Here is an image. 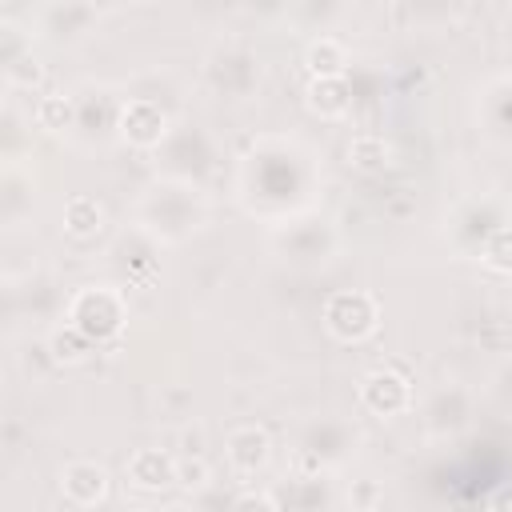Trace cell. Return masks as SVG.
I'll return each instance as SVG.
<instances>
[{"mask_svg":"<svg viewBox=\"0 0 512 512\" xmlns=\"http://www.w3.org/2000/svg\"><path fill=\"white\" fill-rule=\"evenodd\" d=\"M68 324L80 328L88 340H112L120 328H124V300L116 288L108 284H92V288H80L68 304Z\"/></svg>","mask_w":512,"mask_h":512,"instance_id":"cell-1","label":"cell"},{"mask_svg":"<svg viewBox=\"0 0 512 512\" xmlns=\"http://www.w3.org/2000/svg\"><path fill=\"white\" fill-rule=\"evenodd\" d=\"M352 512H356V508H352Z\"/></svg>","mask_w":512,"mask_h":512,"instance_id":"cell-20","label":"cell"},{"mask_svg":"<svg viewBox=\"0 0 512 512\" xmlns=\"http://www.w3.org/2000/svg\"><path fill=\"white\" fill-rule=\"evenodd\" d=\"M348 100H352V92H348L344 76H336V80H312L308 84V108L320 112V116H344L348 112Z\"/></svg>","mask_w":512,"mask_h":512,"instance_id":"cell-9","label":"cell"},{"mask_svg":"<svg viewBox=\"0 0 512 512\" xmlns=\"http://www.w3.org/2000/svg\"><path fill=\"white\" fill-rule=\"evenodd\" d=\"M480 260L496 272H512V224H500L496 232H488V240L480 244Z\"/></svg>","mask_w":512,"mask_h":512,"instance_id":"cell-12","label":"cell"},{"mask_svg":"<svg viewBox=\"0 0 512 512\" xmlns=\"http://www.w3.org/2000/svg\"><path fill=\"white\" fill-rule=\"evenodd\" d=\"M388 156H392V148L384 144V136H356V140L348 144V164L360 168V172H376V168H384Z\"/></svg>","mask_w":512,"mask_h":512,"instance_id":"cell-11","label":"cell"},{"mask_svg":"<svg viewBox=\"0 0 512 512\" xmlns=\"http://www.w3.org/2000/svg\"><path fill=\"white\" fill-rule=\"evenodd\" d=\"M224 452H228V464H232L240 476H252V472H260V468L268 464L272 444H268V432H264V428L244 424V428H232V432H228Z\"/></svg>","mask_w":512,"mask_h":512,"instance_id":"cell-6","label":"cell"},{"mask_svg":"<svg viewBox=\"0 0 512 512\" xmlns=\"http://www.w3.org/2000/svg\"><path fill=\"white\" fill-rule=\"evenodd\" d=\"M380 324V308H376V296L372 292H332L328 304H324V328L336 336V340H364L372 336Z\"/></svg>","mask_w":512,"mask_h":512,"instance_id":"cell-2","label":"cell"},{"mask_svg":"<svg viewBox=\"0 0 512 512\" xmlns=\"http://www.w3.org/2000/svg\"><path fill=\"white\" fill-rule=\"evenodd\" d=\"M120 132L136 148H156L168 132V116L152 100H128L124 112H120Z\"/></svg>","mask_w":512,"mask_h":512,"instance_id":"cell-5","label":"cell"},{"mask_svg":"<svg viewBox=\"0 0 512 512\" xmlns=\"http://www.w3.org/2000/svg\"><path fill=\"white\" fill-rule=\"evenodd\" d=\"M36 124L48 128V132H60L72 124V100L64 92H52V96H40L36 104Z\"/></svg>","mask_w":512,"mask_h":512,"instance_id":"cell-13","label":"cell"},{"mask_svg":"<svg viewBox=\"0 0 512 512\" xmlns=\"http://www.w3.org/2000/svg\"><path fill=\"white\" fill-rule=\"evenodd\" d=\"M60 492L76 508H96L108 496V472L100 464H92V460H72L60 472Z\"/></svg>","mask_w":512,"mask_h":512,"instance_id":"cell-4","label":"cell"},{"mask_svg":"<svg viewBox=\"0 0 512 512\" xmlns=\"http://www.w3.org/2000/svg\"><path fill=\"white\" fill-rule=\"evenodd\" d=\"M492 512H512V484L492 496Z\"/></svg>","mask_w":512,"mask_h":512,"instance_id":"cell-18","label":"cell"},{"mask_svg":"<svg viewBox=\"0 0 512 512\" xmlns=\"http://www.w3.org/2000/svg\"><path fill=\"white\" fill-rule=\"evenodd\" d=\"M100 224H104V212H100V204L92 196H72L64 204V228L72 236H96Z\"/></svg>","mask_w":512,"mask_h":512,"instance_id":"cell-10","label":"cell"},{"mask_svg":"<svg viewBox=\"0 0 512 512\" xmlns=\"http://www.w3.org/2000/svg\"><path fill=\"white\" fill-rule=\"evenodd\" d=\"M88 344H92V340H88L80 328H72V324L56 328V332L48 336V352H52L56 360H68V364H72V360H80V356L88 352Z\"/></svg>","mask_w":512,"mask_h":512,"instance_id":"cell-14","label":"cell"},{"mask_svg":"<svg viewBox=\"0 0 512 512\" xmlns=\"http://www.w3.org/2000/svg\"><path fill=\"white\" fill-rule=\"evenodd\" d=\"M208 480H212V468H208V460H204L200 452L176 456V484H180V488L200 492V488H208Z\"/></svg>","mask_w":512,"mask_h":512,"instance_id":"cell-15","label":"cell"},{"mask_svg":"<svg viewBox=\"0 0 512 512\" xmlns=\"http://www.w3.org/2000/svg\"><path fill=\"white\" fill-rule=\"evenodd\" d=\"M168 512H184V508H168Z\"/></svg>","mask_w":512,"mask_h":512,"instance_id":"cell-19","label":"cell"},{"mask_svg":"<svg viewBox=\"0 0 512 512\" xmlns=\"http://www.w3.org/2000/svg\"><path fill=\"white\" fill-rule=\"evenodd\" d=\"M128 484H136L144 492H156L164 484H176V456H168L160 448L132 452V460H128Z\"/></svg>","mask_w":512,"mask_h":512,"instance_id":"cell-7","label":"cell"},{"mask_svg":"<svg viewBox=\"0 0 512 512\" xmlns=\"http://www.w3.org/2000/svg\"><path fill=\"white\" fill-rule=\"evenodd\" d=\"M304 60H308V68H312V80H336V76H344V68H348V52H344V44L332 40V36L312 40L308 52H304Z\"/></svg>","mask_w":512,"mask_h":512,"instance_id":"cell-8","label":"cell"},{"mask_svg":"<svg viewBox=\"0 0 512 512\" xmlns=\"http://www.w3.org/2000/svg\"><path fill=\"white\" fill-rule=\"evenodd\" d=\"M232 512H280V508H276V500L268 492H244V496H236Z\"/></svg>","mask_w":512,"mask_h":512,"instance_id":"cell-17","label":"cell"},{"mask_svg":"<svg viewBox=\"0 0 512 512\" xmlns=\"http://www.w3.org/2000/svg\"><path fill=\"white\" fill-rule=\"evenodd\" d=\"M360 400H364V408L376 412V416H396V412H404V408L412 404V388H408V380H404L400 372L376 368V372H368V376L360 380Z\"/></svg>","mask_w":512,"mask_h":512,"instance_id":"cell-3","label":"cell"},{"mask_svg":"<svg viewBox=\"0 0 512 512\" xmlns=\"http://www.w3.org/2000/svg\"><path fill=\"white\" fill-rule=\"evenodd\" d=\"M40 64L32 60V56H20V60H12V64H4V80L8 84H20V88H32V84H40Z\"/></svg>","mask_w":512,"mask_h":512,"instance_id":"cell-16","label":"cell"}]
</instances>
